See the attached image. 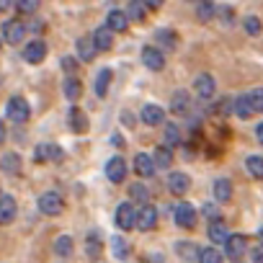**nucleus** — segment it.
<instances>
[{
  "label": "nucleus",
  "instance_id": "e433bc0d",
  "mask_svg": "<svg viewBox=\"0 0 263 263\" xmlns=\"http://www.w3.org/2000/svg\"><path fill=\"white\" fill-rule=\"evenodd\" d=\"M111 248H114V255H116V258H124V255H126V250H129V245H126L119 235L111 240Z\"/></svg>",
  "mask_w": 263,
  "mask_h": 263
},
{
  "label": "nucleus",
  "instance_id": "5701e85b",
  "mask_svg": "<svg viewBox=\"0 0 263 263\" xmlns=\"http://www.w3.org/2000/svg\"><path fill=\"white\" fill-rule=\"evenodd\" d=\"M70 126H72V132L88 129V116L83 114V108H70Z\"/></svg>",
  "mask_w": 263,
  "mask_h": 263
},
{
  "label": "nucleus",
  "instance_id": "393cba45",
  "mask_svg": "<svg viewBox=\"0 0 263 263\" xmlns=\"http://www.w3.org/2000/svg\"><path fill=\"white\" fill-rule=\"evenodd\" d=\"M126 13H129L132 21H145V16H147V6L142 3V0H132V3L126 6Z\"/></svg>",
  "mask_w": 263,
  "mask_h": 263
},
{
  "label": "nucleus",
  "instance_id": "4c0bfd02",
  "mask_svg": "<svg viewBox=\"0 0 263 263\" xmlns=\"http://www.w3.org/2000/svg\"><path fill=\"white\" fill-rule=\"evenodd\" d=\"M245 31H248L250 36H258V34H260V21H258L255 16H248V18H245Z\"/></svg>",
  "mask_w": 263,
  "mask_h": 263
},
{
  "label": "nucleus",
  "instance_id": "09e8293b",
  "mask_svg": "<svg viewBox=\"0 0 263 263\" xmlns=\"http://www.w3.org/2000/svg\"><path fill=\"white\" fill-rule=\"evenodd\" d=\"M0 8H11V0H0Z\"/></svg>",
  "mask_w": 263,
  "mask_h": 263
},
{
  "label": "nucleus",
  "instance_id": "dca6fc26",
  "mask_svg": "<svg viewBox=\"0 0 263 263\" xmlns=\"http://www.w3.org/2000/svg\"><path fill=\"white\" fill-rule=\"evenodd\" d=\"M34 158H36V163H44V160H62L65 155H62V150L57 145H39Z\"/></svg>",
  "mask_w": 263,
  "mask_h": 263
},
{
  "label": "nucleus",
  "instance_id": "a18cd8bd",
  "mask_svg": "<svg viewBox=\"0 0 263 263\" xmlns=\"http://www.w3.org/2000/svg\"><path fill=\"white\" fill-rule=\"evenodd\" d=\"M142 3H145L147 8H160V6H163V0H142Z\"/></svg>",
  "mask_w": 263,
  "mask_h": 263
},
{
  "label": "nucleus",
  "instance_id": "ea45409f",
  "mask_svg": "<svg viewBox=\"0 0 263 263\" xmlns=\"http://www.w3.org/2000/svg\"><path fill=\"white\" fill-rule=\"evenodd\" d=\"M201 214H204V217H209L212 222H217V219H219V212H217V206H214V204H204Z\"/></svg>",
  "mask_w": 263,
  "mask_h": 263
},
{
  "label": "nucleus",
  "instance_id": "7c9ffc66",
  "mask_svg": "<svg viewBox=\"0 0 263 263\" xmlns=\"http://www.w3.org/2000/svg\"><path fill=\"white\" fill-rule=\"evenodd\" d=\"M196 16H199V21H209V18H214V3H212V0H199Z\"/></svg>",
  "mask_w": 263,
  "mask_h": 263
},
{
  "label": "nucleus",
  "instance_id": "a878e982",
  "mask_svg": "<svg viewBox=\"0 0 263 263\" xmlns=\"http://www.w3.org/2000/svg\"><path fill=\"white\" fill-rule=\"evenodd\" d=\"M111 75H114V72H111L108 67H103V70L98 72V78H96V93H98V96H106V93H108V85H111Z\"/></svg>",
  "mask_w": 263,
  "mask_h": 263
},
{
  "label": "nucleus",
  "instance_id": "9b49d317",
  "mask_svg": "<svg viewBox=\"0 0 263 263\" xmlns=\"http://www.w3.org/2000/svg\"><path fill=\"white\" fill-rule=\"evenodd\" d=\"M135 171H137L142 178H153V176H155V171H158V163H155V158H150V155L140 153V155L135 158Z\"/></svg>",
  "mask_w": 263,
  "mask_h": 263
},
{
  "label": "nucleus",
  "instance_id": "6e6552de",
  "mask_svg": "<svg viewBox=\"0 0 263 263\" xmlns=\"http://www.w3.org/2000/svg\"><path fill=\"white\" fill-rule=\"evenodd\" d=\"M224 253H227V258H242L248 253V237L230 235V240L224 242Z\"/></svg>",
  "mask_w": 263,
  "mask_h": 263
},
{
  "label": "nucleus",
  "instance_id": "72a5a7b5",
  "mask_svg": "<svg viewBox=\"0 0 263 263\" xmlns=\"http://www.w3.org/2000/svg\"><path fill=\"white\" fill-rule=\"evenodd\" d=\"M62 88H65V96H67L70 101H75V98L80 96V90H83V85H80V80H78V78H70Z\"/></svg>",
  "mask_w": 263,
  "mask_h": 263
},
{
  "label": "nucleus",
  "instance_id": "ddd939ff",
  "mask_svg": "<svg viewBox=\"0 0 263 263\" xmlns=\"http://www.w3.org/2000/svg\"><path fill=\"white\" fill-rule=\"evenodd\" d=\"M189 186H191V178H189L186 173H171V176H168V189H171V194L181 196V194L189 191Z\"/></svg>",
  "mask_w": 263,
  "mask_h": 263
},
{
  "label": "nucleus",
  "instance_id": "b1692460",
  "mask_svg": "<svg viewBox=\"0 0 263 263\" xmlns=\"http://www.w3.org/2000/svg\"><path fill=\"white\" fill-rule=\"evenodd\" d=\"M230 196H232V183L227 178L214 181V199L217 201H230Z\"/></svg>",
  "mask_w": 263,
  "mask_h": 263
},
{
  "label": "nucleus",
  "instance_id": "f8f14e48",
  "mask_svg": "<svg viewBox=\"0 0 263 263\" xmlns=\"http://www.w3.org/2000/svg\"><path fill=\"white\" fill-rule=\"evenodd\" d=\"M44 57H47V44H44V42H31V44L24 47V60H26V62L39 65Z\"/></svg>",
  "mask_w": 263,
  "mask_h": 263
},
{
  "label": "nucleus",
  "instance_id": "423d86ee",
  "mask_svg": "<svg viewBox=\"0 0 263 263\" xmlns=\"http://www.w3.org/2000/svg\"><path fill=\"white\" fill-rule=\"evenodd\" d=\"M24 36H26V26L21 21H6L3 24V39L8 44H21Z\"/></svg>",
  "mask_w": 263,
  "mask_h": 263
},
{
  "label": "nucleus",
  "instance_id": "4be33fe9",
  "mask_svg": "<svg viewBox=\"0 0 263 263\" xmlns=\"http://www.w3.org/2000/svg\"><path fill=\"white\" fill-rule=\"evenodd\" d=\"M206 232H209V237H212V242H227V240H230V235H227V224H224L222 219H217V222H212Z\"/></svg>",
  "mask_w": 263,
  "mask_h": 263
},
{
  "label": "nucleus",
  "instance_id": "de8ad7c7",
  "mask_svg": "<svg viewBox=\"0 0 263 263\" xmlns=\"http://www.w3.org/2000/svg\"><path fill=\"white\" fill-rule=\"evenodd\" d=\"M31 29H34V31H42V29H44V24H39V21H34V24H31Z\"/></svg>",
  "mask_w": 263,
  "mask_h": 263
},
{
  "label": "nucleus",
  "instance_id": "1a4fd4ad",
  "mask_svg": "<svg viewBox=\"0 0 263 263\" xmlns=\"http://www.w3.org/2000/svg\"><path fill=\"white\" fill-rule=\"evenodd\" d=\"M194 88H196V96L206 101V98H212V96H214V90H217V83H214V78H212V75L201 72V75L194 80Z\"/></svg>",
  "mask_w": 263,
  "mask_h": 263
},
{
  "label": "nucleus",
  "instance_id": "f03ea898",
  "mask_svg": "<svg viewBox=\"0 0 263 263\" xmlns=\"http://www.w3.org/2000/svg\"><path fill=\"white\" fill-rule=\"evenodd\" d=\"M137 212H140V209H135L129 201L119 204V206H116V217H114V219H116V227L124 230V232L132 230V227H137Z\"/></svg>",
  "mask_w": 263,
  "mask_h": 263
},
{
  "label": "nucleus",
  "instance_id": "9d476101",
  "mask_svg": "<svg viewBox=\"0 0 263 263\" xmlns=\"http://www.w3.org/2000/svg\"><path fill=\"white\" fill-rule=\"evenodd\" d=\"M106 176H108L111 183H121L126 178V163H124V158H111L106 163Z\"/></svg>",
  "mask_w": 263,
  "mask_h": 263
},
{
  "label": "nucleus",
  "instance_id": "f3484780",
  "mask_svg": "<svg viewBox=\"0 0 263 263\" xmlns=\"http://www.w3.org/2000/svg\"><path fill=\"white\" fill-rule=\"evenodd\" d=\"M106 26H108L111 31H126V26H129V13H124V11H111L108 18H106Z\"/></svg>",
  "mask_w": 263,
  "mask_h": 263
},
{
  "label": "nucleus",
  "instance_id": "412c9836",
  "mask_svg": "<svg viewBox=\"0 0 263 263\" xmlns=\"http://www.w3.org/2000/svg\"><path fill=\"white\" fill-rule=\"evenodd\" d=\"M189 106H191V98H189L186 90H178V93L173 96V101H171V111H173V114H181V116L189 111Z\"/></svg>",
  "mask_w": 263,
  "mask_h": 263
},
{
  "label": "nucleus",
  "instance_id": "c03bdc74",
  "mask_svg": "<svg viewBox=\"0 0 263 263\" xmlns=\"http://www.w3.org/2000/svg\"><path fill=\"white\" fill-rule=\"evenodd\" d=\"M219 16H222V21H224V24H230V21H232V8H222V11H219Z\"/></svg>",
  "mask_w": 263,
  "mask_h": 263
},
{
  "label": "nucleus",
  "instance_id": "2f4dec72",
  "mask_svg": "<svg viewBox=\"0 0 263 263\" xmlns=\"http://www.w3.org/2000/svg\"><path fill=\"white\" fill-rule=\"evenodd\" d=\"M54 253H57V255H62V258L72 255V237H67V235L57 237V242H54Z\"/></svg>",
  "mask_w": 263,
  "mask_h": 263
},
{
  "label": "nucleus",
  "instance_id": "7ed1b4c3",
  "mask_svg": "<svg viewBox=\"0 0 263 263\" xmlns=\"http://www.w3.org/2000/svg\"><path fill=\"white\" fill-rule=\"evenodd\" d=\"M173 217H176V224L181 230H194L196 227V209L191 204H178L176 212H173Z\"/></svg>",
  "mask_w": 263,
  "mask_h": 263
},
{
  "label": "nucleus",
  "instance_id": "f704fd0d",
  "mask_svg": "<svg viewBox=\"0 0 263 263\" xmlns=\"http://www.w3.org/2000/svg\"><path fill=\"white\" fill-rule=\"evenodd\" d=\"M129 194H132V199L140 201V204H147V199H150V191H147L142 183H135V186L129 189Z\"/></svg>",
  "mask_w": 263,
  "mask_h": 263
},
{
  "label": "nucleus",
  "instance_id": "c85d7f7f",
  "mask_svg": "<svg viewBox=\"0 0 263 263\" xmlns=\"http://www.w3.org/2000/svg\"><path fill=\"white\" fill-rule=\"evenodd\" d=\"M155 163H158V168H171V165H173V153H171L168 145L158 147V153H155Z\"/></svg>",
  "mask_w": 263,
  "mask_h": 263
},
{
  "label": "nucleus",
  "instance_id": "0eeeda50",
  "mask_svg": "<svg viewBox=\"0 0 263 263\" xmlns=\"http://www.w3.org/2000/svg\"><path fill=\"white\" fill-rule=\"evenodd\" d=\"M142 62H145V67H150L153 72H158V70L165 67V57H163V52H160L158 47H145V49H142Z\"/></svg>",
  "mask_w": 263,
  "mask_h": 263
},
{
  "label": "nucleus",
  "instance_id": "37998d69",
  "mask_svg": "<svg viewBox=\"0 0 263 263\" xmlns=\"http://www.w3.org/2000/svg\"><path fill=\"white\" fill-rule=\"evenodd\" d=\"M88 248H90V258H98V245H96V235H90V240H88Z\"/></svg>",
  "mask_w": 263,
  "mask_h": 263
},
{
  "label": "nucleus",
  "instance_id": "58836bf2",
  "mask_svg": "<svg viewBox=\"0 0 263 263\" xmlns=\"http://www.w3.org/2000/svg\"><path fill=\"white\" fill-rule=\"evenodd\" d=\"M248 96H250V101H253V108H255V111H263V88H255V90H250Z\"/></svg>",
  "mask_w": 263,
  "mask_h": 263
},
{
  "label": "nucleus",
  "instance_id": "4468645a",
  "mask_svg": "<svg viewBox=\"0 0 263 263\" xmlns=\"http://www.w3.org/2000/svg\"><path fill=\"white\" fill-rule=\"evenodd\" d=\"M140 116H142L145 124H153V126H155V124H163V119H165V108H160L158 103H147V106L142 108Z\"/></svg>",
  "mask_w": 263,
  "mask_h": 263
},
{
  "label": "nucleus",
  "instance_id": "49530a36",
  "mask_svg": "<svg viewBox=\"0 0 263 263\" xmlns=\"http://www.w3.org/2000/svg\"><path fill=\"white\" fill-rule=\"evenodd\" d=\"M255 137H258V142L263 145V124H258V126H255Z\"/></svg>",
  "mask_w": 263,
  "mask_h": 263
},
{
  "label": "nucleus",
  "instance_id": "79ce46f5",
  "mask_svg": "<svg viewBox=\"0 0 263 263\" xmlns=\"http://www.w3.org/2000/svg\"><path fill=\"white\" fill-rule=\"evenodd\" d=\"M158 39H160V42H168L171 47H176V36H173V31H158Z\"/></svg>",
  "mask_w": 263,
  "mask_h": 263
},
{
  "label": "nucleus",
  "instance_id": "20e7f679",
  "mask_svg": "<svg viewBox=\"0 0 263 263\" xmlns=\"http://www.w3.org/2000/svg\"><path fill=\"white\" fill-rule=\"evenodd\" d=\"M39 212H44V214H49V217L60 214V212H62V196H60L57 191L42 194V196H39Z\"/></svg>",
  "mask_w": 263,
  "mask_h": 263
},
{
  "label": "nucleus",
  "instance_id": "39448f33",
  "mask_svg": "<svg viewBox=\"0 0 263 263\" xmlns=\"http://www.w3.org/2000/svg\"><path fill=\"white\" fill-rule=\"evenodd\" d=\"M155 224H158V209L150 206V204H142L140 212H137V227L142 232H150Z\"/></svg>",
  "mask_w": 263,
  "mask_h": 263
},
{
  "label": "nucleus",
  "instance_id": "c9c22d12",
  "mask_svg": "<svg viewBox=\"0 0 263 263\" xmlns=\"http://www.w3.org/2000/svg\"><path fill=\"white\" fill-rule=\"evenodd\" d=\"M16 8H18V13L31 16V13H36V8H39V0H16Z\"/></svg>",
  "mask_w": 263,
  "mask_h": 263
},
{
  "label": "nucleus",
  "instance_id": "bb28decb",
  "mask_svg": "<svg viewBox=\"0 0 263 263\" xmlns=\"http://www.w3.org/2000/svg\"><path fill=\"white\" fill-rule=\"evenodd\" d=\"M3 171H6L8 176H16V173L21 171V158L13 155V153H6V155H3Z\"/></svg>",
  "mask_w": 263,
  "mask_h": 263
},
{
  "label": "nucleus",
  "instance_id": "6ab92c4d",
  "mask_svg": "<svg viewBox=\"0 0 263 263\" xmlns=\"http://www.w3.org/2000/svg\"><path fill=\"white\" fill-rule=\"evenodd\" d=\"M78 54H80V60L83 62H90L93 57H96V52H98V47H96V42L93 39H88V36H83V39H78Z\"/></svg>",
  "mask_w": 263,
  "mask_h": 263
},
{
  "label": "nucleus",
  "instance_id": "f257e3e1",
  "mask_svg": "<svg viewBox=\"0 0 263 263\" xmlns=\"http://www.w3.org/2000/svg\"><path fill=\"white\" fill-rule=\"evenodd\" d=\"M6 116H8L11 121H16V124H24V121H29V116H31L29 101H26V98H21V96H13V98L8 101Z\"/></svg>",
  "mask_w": 263,
  "mask_h": 263
},
{
  "label": "nucleus",
  "instance_id": "aec40b11",
  "mask_svg": "<svg viewBox=\"0 0 263 263\" xmlns=\"http://www.w3.org/2000/svg\"><path fill=\"white\" fill-rule=\"evenodd\" d=\"M253 114H255V108H253L250 96H237V98H235V116H240V119H250Z\"/></svg>",
  "mask_w": 263,
  "mask_h": 263
},
{
  "label": "nucleus",
  "instance_id": "2eb2a0df",
  "mask_svg": "<svg viewBox=\"0 0 263 263\" xmlns=\"http://www.w3.org/2000/svg\"><path fill=\"white\" fill-rule=\"evenodd\" d=\"M93 42H96L98 52H106V49H111V47H114V31H111L108 26H101V29H96Z\"/></svg>",
  "mask_w": 263,
  "mask_h": 263
},
{
  "label": "nucleus",
  "instance_id": "cd10ccee",
  "mask_svg": "<svg viewBox=\"0 0 263 263\" xmlns=\"http://www.w3.org/2000/svg\"><path fill=\"white\" fill-rule=\"evenodd\" d=\"M163 140H165L168 147H176V145L181 142V132H178L176 124H165V129H163Z\"/></svg>",
  "mask_w": 263,
  "mask_h": 263
},
{
  "label": "nucleus",
  "instance_id": "8fccbe9b",
  "mask_svg": "<svg viewBox=\"0 0 263 263\" xmlns=\"http://www.w3.org/2000/svg\"><path fill=\"white\" fill-rule=\"evenodd\" d=\"M258 240H260V248H263V227H260V232H258Z\"/></svg>",
  "mask_w": 263,
  "mask_h": 263
},
{
  "label": "nucleus",
  "instance_id": "a19ab883",
  "mask_svg": "<svg viewBox=\"0 0 263 263\" xmlns=\"http://www.w3.org/2000/svg\"><path fill=\"white\" fill-rule=\"evenodd\" d=\"M62 70H65V72H70V75H72V72H75V70H78V62H75V60H72V57H62Z\"/></svg>",
  "mask_w": 263,
  "mask_h": 263
},
{
  "label": "nucleus",
  "instance_id": "a211bd4d",
  "mask_svg": "<svg viewBox=\"0 0 263 263\" xmlns=\"http://www.w3.org/2000/svg\"><path fill=\"white\" fill-rule=\"evenodd\" d=\"M13 217H16V201H13V196L6 194L3 199H0V222H3V224H11Z\"/></svg>",
  "mask_w": 263,
  "mask_h": 263
},
{
  "label": "nucleus",
  "instance_id": "c756f323",
  "mask_svg": "<svg viewBox=\"0 0 263 263\" xmlns=\"http://www.w3.org/2000/svg\"><path fill=\"white\" fill-rule=\"evenodd\" d=\"M245 168H248V173L253 176V178H258V181H263V158H248L245 160Z\"/></svg>",
  "mask_w": 263,
  "mask_h": 263
},
{
  "label": "nucleus",
  "instance_id": "473e14b6",
  "mask_svg": "<svg viewBox=\"0 0 263 263\" xmlns=\"http://www.w3.org/2000/svg\"><path fill=\"white\" fill-rule=\"evenodd\" d=\"M199 263H222V253L217 248H201L199 250Z\"/></svg>",
  "mask_w": 263,
  "mask_h": 263
}]
</instances>
